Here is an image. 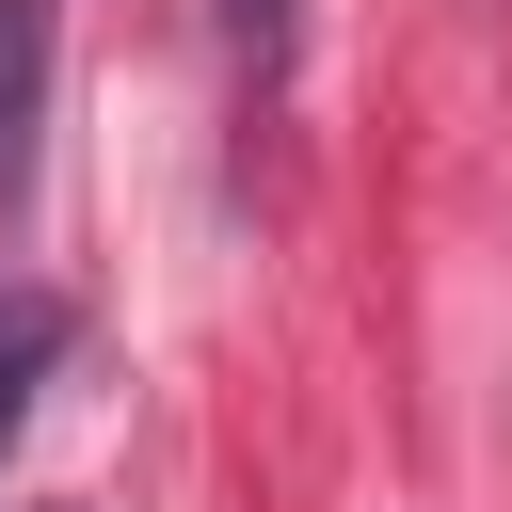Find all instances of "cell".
Instances as JSON below:
<instances>
[{"label":"cell","mask_w":512,"mask_h":512,"mask_svg":"<svg viewBox=\"0 0 512 512\" xmlns=\"http://www.w3.org/2000/svg\"><path fill=\"white\" fill-rule=\"evenodd\" d=\"M224 80H240V128L288 112V0H224Z\"/></svg>","instance_id":"3"},{"label":"cell","mask_w":512,"mask_h":512,"mask_svg":"<svg viewBox=\"0 0 512 512\" xmlns=\"http://www.w3.org/2000/svg\"><path fill=\"white\" fill-rule=\"evenodd\" d=\"M48 80H64V0H0V208L32 192V144H48Z\"/></svg>","instance_id":"1"},{"label":"cell","mask_w":512,"mask_h":512,"mask_svg":"<svg viewBox=\"0 0 512 512\" xmlns=\"http://www.w3.org/2000/svg\"><path fill=\"white\" fill-rule=\"evenodd\" d=\"M64 336H80V320H64V288H32V272H0V448L32 432V384L64 368Z\"/></svg>","instance_id":"2"}]
</instances>
